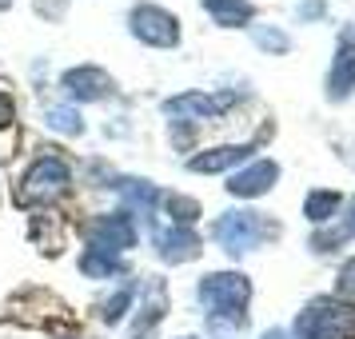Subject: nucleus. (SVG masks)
<instances>
[{"instance_id":"f257e3e1","label":"nucleus","mask_w":355,"mask_h":339,"mask_svg":"<svg viewBox=\"0 0 355 339\" xmlns=\"http://www.w3.org/2000/svg\"><path fill=\"white\" fill-rule=\"evenodd\" d=\"M248 295H252V284L240 272H216L204 275L200 284V299L211 307V327H240Z\"/></svg>"},{"instance_id":"f03ea898","label":"nucleus","mask_w":355,"mask_h":339,"mask_svg":"<svg viewBox=\"0 0 355 339\" xmlns=\"http://www.w3.org/2000/svg\"><path fill=\"white\" fill-rule=\"evenodd\" d=\"M68 184H72V168L60 156H40L20 180V200L24 204H49V200L68 192Z\"/></svg>"},{"instance_id":"7ed1b4c3","label":"nucleus","mask_w":355,"mask_h":339,"mask_svg":"<svg viewBox=\"0 0 355 339\" xmlns=\"http://www.w3.org/2000/svg\"><path fill=\"white\" fill-rule=\"evenodd\" d=\"M263 236H268V224L259 220L256 211H227V216H220V220H216V240L224 243L232 256L252 252Z\"/></svg>"},{"instance_id":"20e7f679","label":"nucleus","mask_w":355,"mask_h":339,"mask_svg":"<svg viewBox=\"0 0 355 339\" xmlns=\"http://www.w3.org/2000/svg\"><path fill=\"white\" fill-rule=\"evenodd\" d=\"M128 24H132V36L144 40V44H152V49H172V44L180 40L176 17L164 12V8H156V4H136Z\"/></svg>"},{"instance_id":"39448f33","label":"nucleus","mask_w":355,"mask_h":339,"mask_svg":"<svg viewBox=\"0 0 355 339\" xmlns=\"http://www.w3.org/2000/svg\"><path fill=\"white\" fill-rule=\"evenodd\" d=\"M88 236H92V247L112 252V256L136 247V240H140V232H136V224H132V216H124V211H108V216H100Z\"/></svg>"},{"instance_id":"423d86ee","label":"nucleus","mask_w":355,"mask_h":339,"mask_svg":"<svg viewBox=\"0 0 355 339\" xmlns=\"http://www.w3.org/2000/svg\"><path fill=\"white\" fill-rule=\"evenodd\" d=\"M60 88H64L72 100H88V104H96V100L112 96V76H108L104 68L80 64V68H68L64 76H60Z\"/></svg>"},{"instance_id":"0eeeda50","label":"nucleus","mask_w":355,"mask_h":339,"mask_svg":"<svg viewBox=\"0 0 355 339\" xmlns=\"http://www.w3.org/2000/svg\"><path fill=\"white\" fill-rule=\"evenodd\" d=\"M232 96H204V92H184V96H172L164 104V112L172 120H211L216 112H224Z\"/></svg>"},{"instance_id":"6e6552de","label":"nucleus","mask_w":355,"mask_h":339,"mask_svg":"<svg viewBox=\"0 0 355 339\" xmlns=\"http://www.w3.org/2000/svg\"><path fill=\"white\" fill-rule=\"evenodd\" d=\"M152 240H156L160 259H168V263H184V259L200 256V240H196L192 227H160Z\"/></svg>"},{"instance_id":"1a4fd4ad","label":"nucleus","mask_w":355,"mask_h":339,"mask_svg":"<svg viewBox=\"0 0 355 339\" xmlns=\"http://www.w3.org/2000/svg\"><path fill=\"white\" fill-rule=\"evenodd\" d=\"M275 176H279V168H275L272 160H256L252 168H243L240 176H232L227 192L240 195V200H252V195H263V192H268V188L275 184Z\"/></svg>"},{"instance_id":"9d476101","label":"nucleus","mask_w":355,"mask_h":339,"mask_svg":"<svg viewBox=\"0 0 355 339\" xmlns=\"http://www.w3.org/2000/svg\"><path fill=\"white\" fill-rule=\"evenodd\" d=\"M355 88V40L352 36H343V49L336 56V68H331V76H327V92L331 96H347Z\"/></svg>"},{"instance_id":"9b49d317","label":"nucleus","mask_w":355,"mask_h":339,"mask_svg":"<svg viewBox=\"0 0 355 339\" xmlns=\"http://www.w3.org/2000/svg\"><path fill=\"white\" fill-rule=\"evenodd\" d=\"M248 152H252L248 144H224V148H211V152L192 156L188 168H192V172H224V168H232V164L248 160Z\"/></svg>"},{"instance_id":"f8f14e48","label":"nucleus","mask_w":355,"mask_h":339,"mask_svg":"<svg viewBox=\"0 0 355 339\" xmlns=\"http://www.w3.org/2000/svg\"><path fill=\"white\" fill-rule=\"evenodd\" d=\"M116 188H120V195H124V204H128L132 211H152L156 204H160V192H156V184H148V180H116Z\"/></svg>"},{"instance_id":"ddd939ff","label":"nucleus","mask_w":355,"mask_h":339,"mask_svg":"<svg viewBox=\"0 0 355 339\" xmlns=\"http://www.w3.org/2000/svg\"><path fill=\"white\" fill-rule=\"evenodd\" d=\"M80 272L88 279H112V275H124V259L112 252H100V247H88L80 256Z\"/></svg>"},{"instance_id":"4468645a","label":"nucleus","mask_w":355,"mask_h":339,"mask_svg":"<svg viewBox=\"0 0 355 339\" xmlns=\"http://www.w3.org/2000/svg\"><path fill=\"white\" fill-rule=\"evenodd\" d=\"M204 8L216 17V24H227V28L252 20V4L248 0H204Z\"/></svg>"},{"instance_id":"2eb2a0df","label":"nucleus","mask_w":355,"mask_h":339,"mask_svg":"<svg viewBox=\"0 0 355 339\" xmlns=\"http://www.w3.org/2000/svg\"><path fill=\"white\" fill-rule=\"evenodd\" d=\"M44 120H49L52 132H64V136H80L84 132V120L76 108H64V104H52L49 112H44Z\"/></svg>"},{"instance_id":"dca6fc26","label":"nucleus","mask_w":355,"mask_h":339,"mask_svg":"<svg viewBox=\"0 0 355 339\" xmlns=\"http://www.w3.org/2000/svg\"><path fill=\"white\" fill-rule=\"evenodd\" d=\"M164 208H168V216H172V227H192L196 216H200V204L188 200V195H168Z\"/></svg>"},{"instance_id":"f3484780","label":"nucleus","mask_w":355,"mask_h":339,"mask_svg":"<svg viewBox=\"0 0 355 339\" xmlns=\"http://www.w3.org/2000/svg\"><path fill=\"white\" fill-rule=\"evenodd\" d=\"M339 208V195L336 192H311L307 195V220L311 224H327Z\"/></svg>"},{"instance_id":"a211bd4d","label":"nucleus","mask_w":355,"mask_h":339,"mask_svg":"<svg viewBox=\"0 0 355 339\" xmlns=\"http://www.w3.org/2000/svg\"><path fill=\"white\" fill-rule=\"evenodd\" d=\"M132 295H136V288L128 284V288H120V291H116L112 299H104V307H100L104 323H120V320H124V311L132 307Z\"/></svg>"},{"instance_id":"6ab92c4d","label":"nucleus","mask_w":355,"mask_h":339,"mask_svg":"<svg viewBox=\"0 0 355 339\" xmlns=\"http://www.w3.org/2000/svg\"><path fill=\"white\" fill-rule=\"evenodd\" d=\"M140 311H144V315H140V320L132 323V327H136V336H144L148 327H152V323H156V320L164 315V291H160V288H152V291H148V304L140 307Z\"/></svg>"},{"instance_id":"aec40b11","label":"nucleus","mask_w":355,"mask_h":339,"mask_svg":"<svg viewBox=\"0 0 355 339\" xmlns=\"http://www.w3.org/2000/svg\"><path fill=\"white\" fill-rule=\"evenodd\" d=\"M347 236H355V204H352V211H347V216L339 220V227H336V232H327V236H315V247H320V252H327L331 243L347 240Z\"/></svg>"},{"instance_id":"412c9836","label":"nucleus","mask_w":355,"mask_h":339,"mask_svg":"<svg viewBox=\"0 0 355 339\" xmlns=\"http://www.w3.org/2000/svg\"><path fill=\"white\" fill-rule=\"evenodd\" d=\"M256 40L263 44V49H272V52H284V49H288V36L275 33V28H256Z\"/></svg>"},{"instance_id":"4be33fe9","label":"nucleus","mask_w":355,"mask_h":339,"mask_svg":"<svg viewBox=\"0 0 355 339\" xmlns=\"http://www.w3.org/2000/svg\"><path fill=\"white\" fill-rule=\"evenodd\" d=\"M339 295H355V259L339 272Z\"/></svg>"},{"instance_id":"5701e85b","label":"nucleus","mask_w":355,"mask_h":339,"mask_svg":"<svg viewBox=\"0 0 355 339\" xmlns=\"http://www.w3.org/2000/svg\"><path fill=\"white\" fill-rule=\"evenodd\" d=\"M12 120H17V108H12V100H8L4 92H0V132H4V128H12Z\"/></svg>"},{"instance_id":"b1692460","label":"nucleus","mask_w":355,"mask_h":339,"mask_svg":"<svg viewBox=\"0 0 355 339\" xmlns=\"http://www.w3.org/2000/svg\"><path fill=\"white\" fill-rule=\"evenodd\" d=\"M8 4H12V0H0V8H8Z\"/></svg>"}]
</instances>
